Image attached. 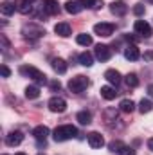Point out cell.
I'll use <instances>...</instances> for the list:
<instances>
[{"mask_svg": "<svg viewBox=\"0 0 153 155\" xmlns=\"http://www.w3.org/2000/svg\"><path fill=\"white\" fill-rule=\"evenodd\" d=\"M76 135H77V128L72 126V124H61V126H58V128L54 130V134H52V137H54L56 143L69 141V139H72V137H76Z\"/></svg>", "mask_w": 153, "mask_h": 155, "instance_id": "cell-1", "label": "cell"}, {"mask_svg": "<svg viewBox=\"0 0 153 155\" xmlns=\"http://www.w3.org/2000/svg\"><path fill=\"white\" fill-rule=\"evenodd\" d=\"M20 74H24V76L31 78L36 85H47V76L38 71L36 67H29V65H24V67H20Z\"/></svg>", "mask_w": 153, "mask_h": 155, "instance_id": "cell-2", "label": "cell"}, {"mask_svg": "<svg viewBox=\"0 0 153 155\" xmlns=\"http://www.w3.org/2000/svg\"><path fill=\"white\" fill-rule=\"evenodd\" d=\"M88 85H90L88 78L81 76V74L70 78V81H69V88H70V92H74V94H79V92L86 90V88H88Z\"/></svg>", "mask_w": 153, "mask_h": 155, "instance_id": "cell-3", "label": "cell"}, {"mask_svg": "<svg viewBox=\"0 0 153 155\" xmlns=\"http://www.w3.org/2000/svg\"><path fill=\"white\" fill-rule=\"evenodd\" d=\"M22 35L27 36V38H40V36L45 35V29L40 27V25H36V24H27V25H24Z\"/></svg>", "mask_w": 153, "mask_h": 155, "instance_id": "cell-4", "label": "cell"}, {"mask_svg": "<svg viewBox=\"0 0 153 155\" xmlns=\"http://www.w3.org/2000/svg\"><path fill=\"white\" fill-rule=\"evenodd\" d=\"M49 110L54 114H63L67 110V101L63 97H50L49 99Z\"/></svg>", "mask_w": 153, "mask_h": 155, "instance_id": "cell-5", "label": "cell"}, {"mask_svg": "<svg viewBox=\"0 0 153 155\" xmlns=\"http://www.w3.org/2000/svg\"><path fill=\"white\" fill-rule=\"evenodd\" d=\"M115 31L114 24H106V22H101V24H96L94 25V33L99 35V36H112Z\"/></svg>", "mask_w": 153, "mask_h": 155, "instance_id": "cell-6", "label": "cell"}, {"mask_svg": "<svg viewBox=\"0 0 153 155\" xmlns=\"http://www.w3.org/2000/svg\"><path fill=\"white\" fill-rule=\"evenodd\" d=\"M133 29H135V33L141 35L142 38H150V36H151V27H150V24L144 22V20H137V22L133 24Z\"/></svg>", "mask_w": 153, "mask_h": 155, "instance_id": "cell-7", "label": "cell"}, {"mask_svg": "<svg viewBox=\"0 0 153 155\" xmlns=\"http://www.w3.org/2000/svg\"><path fill=\"white\" fill-rule=\"evenodd\" d=\"M94 54H96V58H97L99 61H108V60L112 58V49H110L108 45H101V43H99V45L96 47V52H94Z\"/></svg>", "mask_w": 153, "mask_h": 155, "instance_id": "cell-8", "label": "cell"}, {"mask_svg": "<svg viewBox=\"0 0 153 155\" xmlns=\"http://www.w3.org/2000/svg\"><path fill=\"white\" fill-rule=\"evenodd\" d=\"M110 11L114 13L115 16H124L126 13H128V5L122 2V0H115L110 4Z\"/></svg>", "mask_w": 153, "mask_h": 155, "instance_id": "cell-9", "label": "cell"}, {"mask_svg": "<svg viewBox=\"0 0 153 155\" xmlns=\"http://www.w3.org/2000/svg\"><path fill=\"white\" fill-rule=\"evenodd\" d=\"M22 141H24V134L22 132H18V130H15V132H11L7 137H5V143H7V146H18V144H22Z\"/></svg>", "mask_w": 153, "mask_h": 155, "instance_id": "cell-10", "label": "cell"}, {"mask_svg": "<svg viewBox=\"0 0 153 155\" xmlns=\"http://www.w3.org/2000/svg\"><path fill=\"white\" fill-rule=\"evenodd\" d=\"M124 58L126 60H130V61H137L139 58H141V51H139V47L137 45H128L126 49H124Z\"/></svg>", "mask_w": 153, "mask_h": 155, "instance_id": "cell-11", "label": "cell"}, {"mask_svg": "<svg viewBox=\"0 0 153 155\" xmlns=\"http://www.w3.org/2000/svg\"><path fill=\"white\" fill-rule=\"evenodd\" d=\"M88 144L92 148H101L105 144V139H103V135L99 132H90L88 134Z\"/></svg>", "mask_w": 153, "mask_h": 155, "instance_id": "cell-12", "label": "cell"}, {"mask_svg": "<svg viewBox=\"0 0 153 155\" xmlns=\"http://www.w3.org/2000/svg\"><path fill=\"white\" fill-rule=\"evenodd\" d=\"M33 135H34V139H36L38 143H45V139L49 137V128H47L45 124H40V126H36V128L33 130Z\"/></svg>", "mask_w": 153, "mask_h": 155, "instance_id": "cell-13", "label": "cell"}, {"mask_svg": "<svg viewBox=\"0 0 153 155\" xmlns=\"http://www.w3.org/2000/svg\"><path fill=\"white\" fill-rule=\"evenodd\" d=\"M54 33L60 35V36H63V38H67V36H70L72 29H70V25H69L67 22H60V24L54 25Z\"/></svg>", "mask_w": 153, "mask_h": 155, "instance_id": "cell-14", "label": "cell"}, {"mask_svg": "<svg viewBox=\"0 0 153 155\" xmlns=\"http://www.w3.org/2000/svg\"><path fill=\"white\" fill-rule=\"evenodd\" d=\"M65 11L69 15H77V13L83 11V4L76 2V0H69V2H65Z\"/></svg>", "mask_w": 153, "mask_h": 155, "instance_id": "cell-15", "label": "cell"}, {"mask_svg": "<svg viewBox=\"0 0 153 155\" xmlns=\"http://www.w3.org/2000/svg\"><path fill=\"white\" fill-rule=\"evenodd\" d=\"M105 78H106V81H108L110 85H114V87H117V85L121 83V74H119V71H115V69H108V71L105 72Z\"/></svg>", "mask_w": 153, "mask_h": 155, "instance_id": "cell-16", "label": "cell"}, {"mask_svg": "<svg viewBox=\"0 0 153 155\" xmlns=\"http://www.w3.org/2000/svg\"><path fill=\"white\" fill-rule=\"evenodd\" d=\"M50 65H52L54 72H58V74H65V72H67V63H65V60H61V58H54V60L50 61Z\"/></svg>", "mask_w": 153, "mask_h": 155, "instance_id": "cell-17", "label": "cell"}, {"mask_svg": "<svg viewBox=\"0 0 153 155\" xmlns=\"http://www.w3.org/2000/svg\"><path fill=\"white\" fill-rule=\"evenodd\" d=\"M43 9H45L47 15H58L60 13V5H58L56 0H45L43 2Z\"/></svg>", "mask_w": 153, "mask_h": 155, "instance_id": "cell-18", "label": "cell"}, {"mask_svg": "<svg viewBox=\"0 0 153 155\" xmlns=\"http://www.w3.org/2000/svg\"><path fill=\"white\" fill-rule=\"evenodd\" d=\"M15 5H16V11L22 13V15H29L31 9H33V7H31V2H27V0H16Z\"/></svg>", "mask_w": 153, "mask_h": 155, "instance_id": "cell-19", "label": "cell"}, {"mask_svg": "<svg viewBox=\"0 0 153 155\" xmlns=\"http://www.w3.org/2000/svg\"><path fill=\"white\" fill-rule=\"evenodd\" d=\"M101 96H103L106 101H112V99H115V96H117V92H115V87H108V85L101 87Z\"/></svg>", "mask_w": 153, "mask_h": 155, "instance_id": "cell-20", "label": "cell"}, {"mask_svg": "<svg viewBox=\"0 0 153 155\" xmlns=\"http://www.w3.org/2000/svg\"><path fill=\"white\" fill-rule=\"evenodd\" d=\"M119 108H121V112H124V114H132V112L135 110V103H133L132 99H122V101L119 103Z\"/></svg>", "mask_w": 153, "mask_h": 155, "instance_id": "cell-21", "label": "cell"}, {"mask_svg": "<svg viewBox=\"0 0 153 155\" xmlns=\"http://www.w3.org/2000/svg\"><path fill=\"white\" fill-rule=\"evenodd\" d=\"M15 11H16V5H15V4H11V2H4V4H0V13H2L4 16H11Z\"/></svg>", "mask_w": 153, "mask_h": 155, "instance_id": "cell-22", "label": "cell"}, {"mask_svg": "<svg viewBox=\"0 0 153 155\" xmlns=\"http://www.w3.org/2000/svg\"><path fill=\"white\" fill-rule=\"evenodd\" d=\"M76 119L79 121V124H90L92 123V114L86 112V110H81V112H77Z\"/></svg>", "mask_w": 153, "mask_h": 155, "instance_id": "cell-23", "label": "cell"}, {"mask_svg": "<svg viewBox=\"0 0 153 155\" xmlns=\"http://www.w3.org/2000/svg\"><path fill=\"white\" fill-rule=\"evenodd\" d=\"M25 97H27V99H36V97H40L38 85H29V87L25 88Z\"/></svg>", "mask_w": 153, "mask_h": 155, "instance_id": "cell-24", "label": "cell"}, {"mask_svg": "<svg viewBox=\"0 0 153 155\" xmlns=\"http://www.w3.org/2000/svg\"><path fill=\"white\" fill-rule=\"evenodd\" d=\"M79 63H81V65H85V67H90V65L94 63V56H92L88 51H85V52H81V54H79Z\"/></svg>", "mask_w": 153, "mask_h": 155, "instance_id": "cell-25", "label": "cell"}, {"mask_svg": "<svg viewBox=\"0 0 153 155\" xmlns=\"http://www.w3.org/2000/svg\"><path fill=\"white\" fill-rule=\"evenodd\" d=\"M76 41L79 45H83V47H88V45H92V36L86 35V33H81V35L76 36Z\"/></svg>", "mask_w": 153, "mask_h": 155, "instance_id": "cell-26", "label": "cell"}, {"mask_svg": "<svg viewBox=\"0 0 153 155\" xmlns=\"http://www.w3.org/2000/svg\"><path fill=\"white\" fill-rule=\"evenodd\" d=\"M151 108H153V103L150 99H142L139 103V112L141 114H148V112H151Z\"/></svg>", "mask_w": 153, "mask_h": 155, "instance_id": "cell-27", "label": "cell"}, {"mask_svg": "<svg viewBox=\"0 0 153 155\" xmlns=\"http://www.w3.org/2000/svg\"><path fill=\"white\" fill-rule=\"evenodd\" d=\"M83 7H90V9H99L103 5V0H81Z\"/></svg>", "mask_w": 153, "mask_h": 155, "instance_id": "cell-28", "label": "cell"}, {"mask_svg": "<svg viewBox=\"0 0 153 155\" xmlns=\"http://www.w3.org/2000/svg\"><path fill=\"white\" fill-rule=\"evenodd\" d=\"M124 81H126V85H128L130 88H135V87H139V78L135 76L133 72H132V74H128V76L124 78Z\"/></svg>", "mask_w": 153, "mask_h": 155, "instance_id": "cell-29", "label": "cell"}, {"mask_svg": "<svg viewBox=\"0 0 153 155\" xmlns=\"http://www.w3.org/2000/svg\"><path fill=\"white\" fill-rule=\"evenodd\" d=\"M124 146H126V144H124L122 141H112L108 148H110V152H114V153H121Z\"/></svg>", "mask_w": 153, "mask_h": 155, "instance_id": "cell-30", "label": "cell"}, {"mask_svg": "<svg viewBox=\"0 0 153 155\" xmlns=\"http://www.w3.org/2000/svg\"><path fill=\"white\" fill-rule=\"evenodd\" d=\"M105 121H106V124H110V121H117V112L114 108H108L105 112Z\"/></svg>", "mask_w": 153, "mask_h": 155, "instance_id": "cell-31", "label": "cell"}, {"mask_svg": "<svg viewBox=\"0 0 153 155\" xmlns=\"http://www.w3.org/2000/svg\"><path fill=\"white\" fill-rule=\"evenodd\" d=\"M133 13H135L137 16H141V15H144V5H142V4H137V5L133 7Z\"/></svg>", "mask_w": 153, "mask_h": 155, "instance_id": "cell-32", "label": "cell"}, {"mask_svg": "<svg viewBox=\"0 0 153 155\" xmlns=\"http://www.w3.org/2000/svg\"><path fill=\"white\" fill-rule=\"evenodd\" d=\"M49 87H50V90H54V92H56V90H60V88H61V83H60L58 79H54V81H50V83H49Z\"/></svg>", "mask_w": 153, "mask_h": 155, "instance_id": "cell-33", "label": "cell"}, {"mask_svg": "<svg viewBox=\"0 0 153 155\" xmlns=\"http://www.w3.org/2000/svg\"><path fill=\"white\" fill-rule=\"evenodd\" d=\"M0 74H2L4 78H9V74H11L9 67H7V65H2V67H0Z\"/></svg>", "mask_w": 153, "mask_h": 155, "instance_id": "cell-34", "label": "cell"}, {"mask_svg": "<svg viewBox=\"0 0 153 155\" xmlns=\"http://www.w3.org/2000/svg\"><path fill=\"white\" fill-rule=\"evenodd\" d=\"M119 155H135V150H133V148H130V146H124V148H122V152H121Z\"/></svg>", "mask_w": 153, "mask_h": 155, "instance_id": "cell-35", "label": "cell"}, {"mask_svg": "<svg viewBox=\"0 0 153 155\" xmlns=\"http://www.w3.org/2000/svg\"><path fill=\"white\" fill-rule=\"evenodd\" d=\"M144 60H146V61H151V60H153V51L144 52Z\"/></svg>", "mask_w": 153, "mask_h": 155, "instance_id": "cell-36", "label": "cell"}, {"mask_svg": "<svg viewBox=\"0 0 153 155\" xmlns=\"http://www.w3.org/2000/svg\"><path fill=\"white\" fill-rule=\"evenodd\" d=\"M148 96L153 97V85H148Z\"/></svg>", "mask_w": 153, "mask_h": 155, "instance_id": "cell-37", "label": "cell"}, {"mask_svg": "<svg viewBox=\"0 0 153 155\" xmlns=\"http://www.w3.org/2000/svg\"><path fill=\"white\" fill-rule=\"evenodd\" d=\"M148 148H150V150L153 152V137L150 139V141H148Z\"/></svg>", "mask_w": 153, "mask_h": 155, "instance_id": "cell-38", "label": "cell"}, {"mask_svg": "<svg viewBox=\"0 0 153 155\" xmlns=\"http://www.w3.org/2000/svg\"><path fill=\"white\" fill-rule=\"evenodd\" d=\"M15 155H25V153H22V152H20V153H15Z\"/></svg>", "mask_w": 153, "mask_h": 155, "instance_id": "cell-39", "label": "cell"}, {"mask_svg": "<svg viewBox=\"0 0 153 155\" xmlns=\"http://www.w3.org/2000/svg\"><path fill=\"white\" fill-rule=\"evenodd\" d=\"M27 2H31V4H33V2H34V0H27Z\"/></svg>", "mask_w": 153, "mask_h": 155, "instance_id": "cell-40", "label": "cell"}, {"mask_svg": "<svg viewBox=\"0 0 153 155\" xmlns=\"http://www.w3.org/2000/svg\"><path fill=\"white\" fill-rule=\"evenodd\" d=\"M40 155H43V153H40Z\"/></svg>", "mask_w": 153, "mask_h": 155, "instance_id": "cell-41", "label": "cell"}, {"mask_svg": "<svg viewBox=\"0 0 153 155\" xmlns=\"http://www.w3.org/2000/svg\"><path fill=\"white\" fill-rule=\"evenodd\" d=\"M4 155H5V153H4Z\"/></svg>", "mask_w": 153, "mask_h": 155, "instance_id": "cell-42", "label": "cell"}]
</instances>
